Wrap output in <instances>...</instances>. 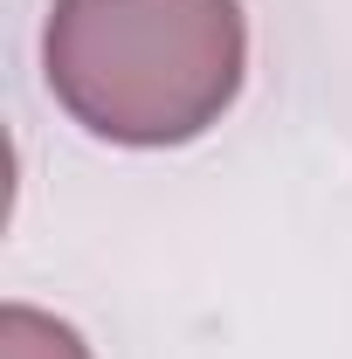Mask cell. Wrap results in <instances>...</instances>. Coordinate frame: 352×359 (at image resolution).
<instances>
[{
    "label": "cell",
    "mask_w": 352,
    "mask_h": 359,
    "mask_svg": "<svg viewBox=\"0 0 352 359\" xmlns=\"http://www.w3.org/2000/svg\"><path fill=\"white\" fill-rule=\"evenodd\" d=\"M42 76L90 138L166 152L242 97L249 21L242 0H55Z\"/></svg>",
    "instance_id": "obj_1"
},
{
    "label": "cell",
    "mask_w": 352,
    "mask_h": 359,
    "mask_svg": "<svg viewBox=\"0 0 352 359\" xmlns=\"http://www.w3.org/2000/svg\"><path fill=\"white\" fill-rule=\"evenodd\" d=\"M0 359H90L83 332L35 304H7L0 311Z\"/></svg>",
    "instance_id": "obj_2"
}]
</instances>
